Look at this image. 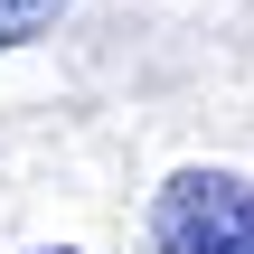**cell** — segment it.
Returning a JSON list of instances; mask_svg holds the SVG:
<instances>
[{"label":"cell","mask_w":254,"mask_h":254,"mask_svg":"<svg viewBox=\"0 0 254 254\" xmlns=\"http://www.w3.org/2000/svg\"><path fill=\"white\" fill-rule=\"evenodd\" d=\"M66 19V0H0V47H28Z\"/></svg>","instance_id":"obj_2"},{"label":"cell","mask_w":254,"mask_h":254,"mask_svg":"<svg viewBox=\"0 0 254 254\" xmlns=\"http://www.w3.org/2000/svg\"><path fill=\"white\" fill-rule=\"evenodd\" d=\"M151 254H254V179L245 170H179L151 198Z\"/></svg>","instance_id":"obj_1"},{"label":"cell","mask_w":254,"mask_h":254,"mask_svg":"<svg viewBox=\"0 0 254 254\" xmlns=\"http://www.w3.org/2000/svg\"><path fill=\"white\" fill-rule=\"evenodd\" d=\"M28 254H75V245H28Z\"/></svg>","instance_id":"obj_3"}]
</instances>
